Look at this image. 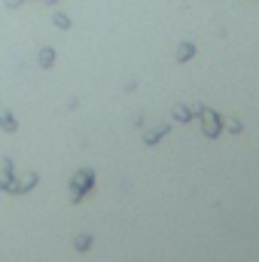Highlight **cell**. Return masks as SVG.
<instances>
[{
    "label": "cell",
    "instance_id": "6da1fadb",
    "mask_svg": "<svg viewBox=\"0 0 259 262\" xmlns=\"http://www.w3.org/2000/svg\"><path fill=\"white\" fill-rule=\"evenodd\" d=\"M37 174L31 171L28 177H21V180H15V174H12V159H0V189L3 192H9V195H25V192H31L34 186H37Z\"/></svg>",
    "mask_w": 259,
    "mask_h": 262
},
{
    "label": "cell",
    "instance_id": "7a4b0ae2",
    "mask_svg": "<svg viewBox=\"0 0 259 262\" xmlns=\"http://www.w3.org/2000/svg\"><path fill=\"white\" fill-rule=\"evenodd\" d=\"M67 186H70V201H73V204H79L82 198L92 192V186H95V171H92V168H79V171L70 177V183H67Z\"/></svg>",
    "mask_w": 259,
    "mask_h": 262
},
{
    "label": "cell",
    "instance_id": "3957f363",
    "mask_svg": "<svg viewBox=\"0 0 259 262\" xmlns=\"http://www.w3.org/2000/svg\"><path fill=\"white\" fill-rule=\"evenodd\" d=\"M198 113V119H201V131H204V137H220V131H223V116L220 113H213L210 107H198L195 110Z\"/></svg>",
    "mask_w": 259,
    "mask_h": 262
},
{
    "label": "cell",
    "instance_id": "277c9868",
    "mask_svg": "<svg viewBox=\"0 0 259 262\" xmlns=\"http://www.w3.org/2000/svg\"><path fill=\"white\" fill-rule=\"evenodd\" d=\"M168 131H171V125H168V122H159L153 131H146V134H143V143H146V146H153V143H159Z\"/></svg>",
    "mask_w": 259,
    "mask_h": 262
},
{
    "label": "cell",
    "instance_id": "5b68a950",
    "mask_svg": "<svg viewBox=\"0 0 259 262\" xmlns=\"http://www.w3.org/2000/svg\"><path fill=\"white\" fill-rule=\"evenodd\" d=\"M0 128H3V131H9V134H12V131L18 128V122L12 119V113H9V110H3V113H0Z\"/></svg>",
    "mask_w": 259,
    "mask_h": 262
},
{
    "label": "cell",
    "instance_id": "8992f818",
    "mask_svg": "<svg viewBox=\"0 0 259 262\" xmlns=\"http://www.w3.org/2000/svg\"><path fill=\"white\" fill-rule=\"evenodd\" d=\"M192 55H195V46H192V43H180V46H177V61H189Z\"/></svg>",
    "mask_w": 259,
    "mask_h": 262
},
{
    "label": "cell",
    "instance_id": "52a82bcc",
    "mask_svg": "<svg viewBox=\"0 0 259 262\" xmlns=\"http://www.w3.org/2000/svg\"><path fill=\"white\" fill-rule=\"evenodd\" d=\"M55 64V49H40V67H52Z\"/></svg>",
    "mask_w": 259,
    "mask_h": 262
},
{
    "label": "cell",
    "instance_id": "ba28073f",
    "mask_svg": "<svg viewBox=\"0 0 259 262\" xmlns=\"http://www.w3.org/2000/svg\"><path fill=\"white\" fill-rule=\"evenodd\" d=\"M174 119H177V122H189V119H192V110L183 107V104H177V107H174Z\"/></svg>",
    "mask_w": 259,
    "mask_h": 262
},
{
    "label": "cell",
    "instance_id": "9c48e42d",
    "mask_svg": "<svg viewBox=\"0 0 259 262\" xmlns=\"http://www.w3.org/2000/svg\"><path fill=\"white\" fill-rule=\"evenodd\" d=\"M73 247H76V250H89V247H92V235H85V232L76 235V238H73Z\"/></svg>",
    "mask_w": 259,
    "mask_h": 262
},
{
    "label": "cell",
    "instance_id": "30bf717a",
    "mask_svg": "<svg viewBox=\"0 0 259 262\" xmlns=\"http://www.w3.org/2000/svg\"><path fill=\"white\" fill-rule=\"evenodd\" d=\"M52 21H55L61 31H67V28H70V18H67L64 12H55V15H52Z\"/></svg>",
    "mask_w": 259,
    "mask_h": 262
},
{
    "label": "cell",
    "instance_id": "8fae6325",
    "mask_svg": "<svg viewBox=\"0 0 259 262\" xmlns=\"http://www.w3.org/2000/svg\"><path fill=\"white\" fill-rule=\"evenodd\" d=\"M226 128L232 131V134H241V122H238L235 116H229V119H226Z\"/></svg>",
    "mask_w": 259,
    "mask_h": 262
}]
</instances>
